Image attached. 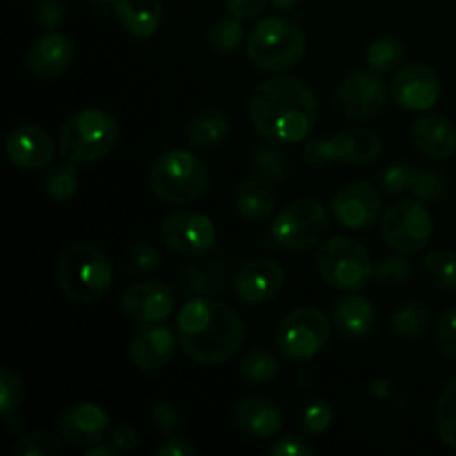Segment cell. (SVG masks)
Returning a JSON list of instances; mask_svg holds the SVG:
<instances>
[{"mask_svg": "<svg viewBox=\"0 0 456 456\" xmlns=\"http://www.w3.org/2000/svg\"><path fill=\"white\" fill-rule=\"evenodd\" d=\"M319 98L314 89L294 76H276L254 87L249 98V120L270 145H297L312 134L319 120Z\"/></svg>", "mask_w": 456, "mask_h": 456, "instance_id": "1", "label": "cell"}, {"mask_svg": "<svg viewBox=\"0 0 456 456\" xmlns=\"http://www.w3.org/2000/svg\"><path fill=\"white\" fill-rule=\"evenodd\" d=\"M383 141L372 129H346L332 138H312L303 147V160L310 167H328L332 163L370 165L381 156Z\"/></svg>", "mask_w": 456, "mask_h": 456, "instance_id": "9", "label": "cell"}, {"mask_svg": "<svg viewBox=\"0 0 456 456\" xmlns=\"http://www.w3.org/2000/svg\"><path fill=\"white\" fill-rule=\"evenodd\" d=\"M332 321L343 338L356 341V338L368 337L377 328V307L370 298L359 297L356 292H347V297H343L334 305Z\"/></svg>", "mask_w": 456, "mask_h": 456, "instance_id": "25", "label": "cell"}, {"mask_svg": "<svg viewBox=\"0 0 456 456\" xmlns=\"http://www.w3.org/2000/svg\"><path fill=\"white\" fill-rule=\"evenodd\" d=\"M87 456H116L118 454V450L114 448L111 444H105V441H101V444L92 445V448H87Z\"/></svg>", "mask_w": 456, "mask_h": 456, "instance_id": "52", "label": "cell"}, {"mask_svg": "<svg viewBox=\"0 0 456 456\" xmlns=\"http://www.w3.org/2000/svg\"><path fill=\"white\" fill-rule=\"evenodd\" d=\"M74 165L76 163H69V160L56 165V167L47 174V178H45V191H47L49 199L56 200V203H67V200L74 199L76 191H78L80 181Z\"/></svg>", "mask_w": 456, "mask_h": 456, "instance_id": "36", "label": "cell"}, {"mask_svg": "<svg viewBox=\"0 0 456 456\" xmlns=\"http://www.w3.org/2000/svg\"><path fill=\"white\" fill-rule=\"evenodd\" d=\"M239 372L252 386H267V383H272L279 377L281 365L272 352L263 350V347H254V350H249L240 359Z\"/></svg>", "mask_w": 456, "mask_h": 456, "instance_id": "33", "label": "cell"}, {"mask_svg": "<svg viewBox=\"0 0 456 456\" xmlns=\"http://www.w3.org/2000/svg\"><path fill=\"white\" fill-rule=\"evenodd\" d=\"M3 419H4V430H7L9 435H16V432L22 428V419L18 412L7 414V417H3Z\"/></svg>", "mask_w": 456, "mask_h": 456, "instance_id": "53", "label": "cell"}, {"mask_svg": "<svg viewBox=\"0 0 456 456\" xmlns=\"http://www.w3.org/2000/svg\"><path fill=\"white\" fill-rule=\"evenodd\" d=\"M178 346L199 365L230 361L243 347L248 328L239 312L218 298H190L176 319Z\"/></svg>", "mask_w": 456, "mask_h": 456, "instance_id": "2", "label": "cell"}, {"mask_svg": "<svg viewBox=\"0 0 456 456\" xmlns=\"http://www.w3.org/2000/svg\"><path fill=\"white\" fill-rule=\"evenodd\" d=\"M432 214L419 200H399L381 216V236L401 254H417L432 239Z\"/></svg>", "mask_w": 456, "mask_h": 456, "instance_id": "11", "label": "cell"}, {"mask_svg": "<svg viewBox=\"0 0 456 456\" xmlns=\"http://www.w3.org/2000/svg\"><path fill=\"white\" fill-rule=\"evenodd\" d=\"M160 240L183 256H205L216 243V227L205 214L176 209L160 223Z\"/></svg>", "mask_w": 456, "mask_h": 456, "instance_id": "13", "label": "cell"}, {"mask_svg": "<svg viewBox=\"0 0 456 456\" xmlns=\"http://www.w3.org/2000/svg\"><path fill=\"white\" fill-rule=\"evenodd\" d=\"M118 142V123L102 110H83L67 116L58 132V154L76 165L98 163Z\"/></svg>", "mask_w": 456, "mask_h": 456, "instance_id": "5", "label": "cell"}, {"mask_svg": "<svg viewBox=\"0 0 456 456\" xmlns=\"http://www.w3.org/2000/svg\"><path fill=\"white\" fill-rule=\"evenodd\" d=\"M448 190V176H445L444 169L439 167H423L417 172V178L412 183V194L419 200H430L441 199Z\"/></svg>", "mask_w": 456, "mask_h": 456, "instance_id": "42", "label": "cell"}, {"mask_svg": "<svg viewBox=\"0 0 456 456\" xmlns=\"http://www.w3.org/2000/svg\"><path fill=\"white\" fill-rule=\"evenodd\" d=\"M365 61L377 74H396L405 62V45L395 36H383L370 43Z\"/></svg>", "mask_w": 456, "mask_h": 456, "instance_id": "32", "label": "cell"}, {"mask_svg": "<svg viewBox=\"0 0 456 456\" xmlns=\"http://www.w3.org/2000/svg\"><path fill=\"white\" fill-rule=\"evenodd\" d=\"M110 414L96 403H74L58 419V432L74 448H92L110 435Z\"/></svg>", "mask_w": 456, "mask_h": 456, "instance_id": "19", "label": "cell"}, {"mask_svg": "<svg viewBox=\"0 0 456 456\" xmlns=\"http://www.w3.org/2000/svg\"><path fill=\"white\" fill-rule=\"evenodd\" d=\"M330 230V214L319 200L301 199L281 209L279 216L270 225L272 245L288 249V252H303L321 243Z\"/></svg>", "mask_w": 456, "mask_h": 456, "instance_id": "8", "label": "cell"}, {"mask_svg": "<svg viewBox=\"0 0 456 456\" xmlns=\"http://www.w3.org/2000/svg\"><path fill=\"white\" fill-rule=\"evenodd\" d=\"M267 4H270V0H225L227 12L240 20H254V18L263 16Z\"/></svg>", "mask_w": 456, "mask_h": 456, "instance_id": "48", "label": "cell"}, {"mask_svg": "<svg viewBox=\"0 0 456 456\" xmlns=\"http://www.w3.org/2000/svg\"><path fill=\"white\" fill-rule=\"evenodd\" d=\"M234 423L252 439H272L283 428V410L267 396H248L236 403Z\"/></svg>", "mask_w": 456, "mask_h": 456, "instance_id": "23", "label": "cell"}, {"mask_svg": "<svg viewBox=\"0 0 456 456\" xmlns=\"http://www.w3.org/2000/svg\"><path fill=\"white\" fill-rule=\"evenodd\" d=\"M114 13L129 36L150 38L163 22V3L160 0H116Z\"/></svg>", "mask_w": 456, "mask_h": 456, "instance_id": "26", "label": "cell"}, {"mask_svg": "<svg viewBox=\"0 0 456 456\" xmlns=\"http://www.w3.org/2000/svg\"><path fill=\"white\" fill-rule=\"evenodd\" d=\"M392 392V381L390 379H379V381L370 383V395L377 396V399H387Z\"/></svg>", "mask_w": 456, "mask_h": 456, "instance_id": "51", "label": "cell"}, {"mask_svg": "<svg viewBox=\"0 0 456 456\" xmlns=\"http://www.w3.org/2000/svg\"><path fill=\"white\" fill-rule=\"evenodd\" d=\"M390 94L381 74L374 69H354L338 83L334 107L347 120H370L386 110Z\"/></svg>", "mask_w": 456, "mask_h": 456, "instance_id": "12", "label": "cell"}, {"mask_svg": "<svg viewBox=\"0 0 456 456\" xmlns=\"http://www.w3.org/2000/svg\"><path fill=\"white\" fill-rule=\"evenodd\" d=\"M276 208L274 183L263 174H248L236 187V212L249 223H265Z\"/></svg>", "mask_w": 456, "mask_h": 456, "instance_id": "24", "label": "cell"}, {"mask_svg": "<svg viewBox=\"0 0 456 456\" xmlns=\"http://www.w3.org/2000/svg\"><path fill=\"white\" fill-rule=\"evenodd\" d=\"M56 281L67 301L92 305L110 292L114 265L111 258L96 245L76 243L69 245L58 258Z\"/></svg>", "mask_w": 456, "mask_h": 456, "instance_id": "3", "label": "cell"}, {"mask_svg": "<svg viewBox=\"0 0 456 456\" xmlns=\"http://www.w3.org/2000/svg\"><path fill=\"white\" fill-rule=\"evenodd\" d=\"M332 419H334L332 405L323 399H316L303 408L301 423H298V426H301V432L305 436H316L332 426Z\"/></svg>", "mask_w": 456, "mask_h": 456, "instance_id": "43", "label": "cell"}, {"mask_svg": "<svg viewBox=\"0 0 456 456\" xmlns=\"http://www.w3.org/2000/svg\"><path fill=\"white\" fill-rule=\"evenodd\" d=\"M196 445L181 436H167L163 445L156 448V456H194Z\"/></svg>", "mask_w": 456, "mask_h": 456, "instance_id": "50", "label": "cell"}, {"mask_svg": "<svg viewBox=\"0 0 456 456\" xmlns=\"http://www.w3.org/2000/svg\"><path fill=\"white\" fill-rule=\"evenodd\" d=\"M332 216L337 218L338 225L346 230H368L374 225L383 208V199L379 187L372 183L356 181L343 185L337 194L332 196Z\"/></svg>", "mask_w": 456, "mask_h": 456, "instance_id": "15", "label": "cell"}, {"mask_svg": "<svg viewBox=\"0 0 456 456\" xmlns=\"http://www.w3.org/2000/svg\"><path fill=\"white\" fill-rule=\"evenodd\" d=\"M410 141L419 154L435 160L452 159L456 154V127L444 114H423L410 127Z\"/></svg>", "mask_w": 456, "mask_h": 456, "instance_id": "22", "label": "cell"}, {"mask_svg": "<svg viewBox=\"0 0 456 456\" xmlns=\"http://www.w3.org/2000/svg\"><path fill=\"white\" fill-rule=\"evenodd\" d=\"M435 421L441 441L448 448L456 450V377L450 379L448 386L441 390L439 401H436Z\"/></svg>", "mask_w": 456, "mask_h": 456, "instance_id": "35", "label": "cell"}, {"mask_svg": "<svg viewBox=\"0 0 456 456\" xmlns=\"http://www.w3.org/2000/svg\"><path fill=\"white\" fill-rule=\"evenodd\" d=\"M279 12H289V9H297L303 0H270Z\"/></svg>", "mask_w": 456, "mask_h": 456, "instance_id": "54", "label": "cell"}, {"mask_svg": "<svg viewBox=\"0 0 456 456\" xmlns=\"http://www.w3.org/2000/svg\"><path fill=\"white\" fill-rule=\"evenodd\" d=\"M267 454L270 456H312L314 454V448H312L305 439H301V436L285 435V436H279V439L267 448Z\"/></svg>", "mask_w": 456, "mask_h": 456, "instance_id": "47", "label": "cell"}, {"mask_svg": "<svg viewBox=\"0 0 456 456\" xmlns=\"http://www.w3.org/2000/svg\"><path fill=\"white\" fill-rule=\"evenodd\" d=\"M332 323L319 307H297L276 325V347L289 361H310L328 346Z\"/></svg>", "mask_w": 456, "mask_h": 456, "instance_id": "10", "label": "cell"}, {"mask_svg": "<svg viewBox=\"0 0 456 456\" xmlns=\"http://www.w3.org/2000/svg\"><path fill=\"white\" fill-rule=\"evenodd\" d=\"M419 167L412 163H392L386 169H381L377 183L379 190L387 194H401L405 190H412V183L417 178Z\"/></svg>", "mask_w": 456, "mask_h": 456, "instance_id": "41", "label": "cell"}, {"mask_svg": "<svg viewBox=\"0 0 456 456\" xmlns=\"http://www.w3.org/2000/svg\"><path fill=\"white\" fill-rule=\"evenodd\" d=\"M285 285V270L274 258H252L239 265L232 274V289L243 303H267L281 294Z\"/></svg>", "mask_w": 456, "mask_h": 456, "instance_id": "16", "label": "cell"}, {"mask_svg": "<svg viewBox=\"0 0 456 456\" xmlns=\"http://www.w3.org/2000/svg\"><path fill=\"white\" fill-rule=\"evenodd\" d=\"M430 323L432 310L430 305H426V303L421 301L405 303V305H401L390 319L392 332L401 338H421L423 334L430 330Z\"/></svg>", "mask_w": 456, "mask_h": 456, "instance_id": "30", "label": "cell"}, {"mask_svg": "<svg viewBox=\"0 0 456 456\" xmlns=\"http://www.w3.org/2000/svg\"><path fill=\"white\" fill-rule=\"evenodd\" d=\"M252 165L258 174L270 178L272 183H283L289 178L292 172V163L283 151L274 150V147H256L252 156Z\"/></svg>", "mask_w": 456, "mask_h": 456, "instance_id": "37", "label": "cell"}, {"mask_svg": "<svg viewBox=\"0 0 456 456\" xmlns=\"http://www.w3.org/2000/svg\"><path fill=\"white\" fill-rule=\"evenodd\" d=\"M316 272L330 288L361 292L374 279V261L359 240L334 236L316 252Z\"/></svg>", "mask_w": 456, "mask_h": 456, "instance_id": "7", "label": "cell"}, {"mask_svg": "<svg viewBox=\"0 0 456 456\" xmlns=\"http://www.w3.org/2000/svg\"><path fill=\"white\" fill-rule=\"evenodd\" d=\"M307 49L305 31L288 16H267L248 38V61L258 71L283 74L303 61Z\"/></svg>", "mask_w": 456, "mask_h": 456, "instance_id": "4", "label": "cell"}, {"mask_svg": "<svg viewBox=\"0 0 456 456\" xmlns=\"http://www.w3.org/2000/svg\"><path fill=\"white\" fill-rule=\"evenodd\" d=\"M4 154L13 167L38 172L52 165L56 145H53V138L38 125H20L4 138Z\"/></svg>", "mask_w": 456, "mask_h": 456, "instance_id": "18", "label": "cell"}, {"mask_svg": "<svg viewBox=\"0 0 456 456\" xmlns=\"http://www.w3.org/2000/svg\"><path fill=\"white\" fill-rule=\"evenodd\" d=\"M412 276V265L403 256H383L374 265V279L383 288H401Z\"/></svg>", "mask_w": 456, "mask_h": 456, "instance_id": "40", "label": "cell"}, {"mask_svg": "<svg viewBox=\"0 0 456 456\" xmlns=\"http://www.w3.org/2000/svg\"><path fill=\"white\" fill-rule=\"evenodd\" d=\"M151 423L165 436H174L181 428V410L172 401H156L151 408Z\"/></svg>", "mask_w": 456, "mask_h": 456, "instance_id": "45", "label": "cell"}, {"mask_svg": "<svg viewBox=\"0 0 456 456\" xmlns=\"http://www.w3.org/2000/svg\"><path fill=\"white\" fill-rule=\"evenodd\" d=\"M245 40L243 20L236 16H221L209 25L208 45L216 56H232Z\"/></svg>", "mask_w": 456, "mask_h": 456, "instance_id": "31", "label": "cell"}, {"mask_svg": "<svg viewBox=\"0 0 456 456\" xmlns=\"http://www.w3.org/2000/svg\"><path fill=\"white\" fill-rule=\"evenodd\" d=\"M22 395H25V386H22L20 374L12 365H3L0 368V412L3 417L18 412Z\"/></svg>", "mask_w": 456, "mask_h": 456, "instance_id": "39", "label": "cell"}, {"mask_svg": "<svg viewBox=\"0 0 456 456\" xmlns=\"http://www.w3.org/2000/svg\"><path fill=\"white\" fill-rule=\"evenodd\" d=\"M232 134V123L225 111L203 110L190 120L185 129L187 145L194 151H208L227 141Z\"/></svg>", "mask_w": 456, "mask_h": 456, "instance_id": "27", "label": "cell"}, {"mask_svg": "<svg viewBox=\"0 0 456 456\" xmlns=\"http://www.w3.org/2000/svg\"><path fill=\"white\" fill-rule=\"evenodd\" d=\"M209 185L208 165L187 150H169L150 169L151 194L167 205H191Z\"/></svg>", "mask_w": 456, "mask_h": 456, "instance_id": "6", "label": "cell"}, {"mask_svg": "<svg viewBox=\"0 0 456 456\" xmlns=\"http://www.w3.org/2000/svg\"><path fill=\"white\" fill-rule=\"evenodd\" d=\"M34 18L43 29L56 31L65 20V4L61 0H38L34 7Z\"/></svg>", "mask_w": 456, "mask_h": 456, "instance_id": "46", "label": "cell"}, {"mask_svg": "<svg viewBox=\"0 0 456 456\" xmlns=\"http://www.w3.org/2000/svg\"><path fill=\"white\" fill-rule=\"evenodd\" d=\"M120 307L136 323H160L176 310V292L160 281H141L125 289Z\"/></svg>", "mask_w": 456, "mask_h": 456, "instance_id": "17", "label": "cell"}, {"mask_svg": "<svg viewBox=\"0 0 456 456\" xmlns=\"http://www.w3.org/2000/svg\"><path fill=\"white\" fill-rule=\"evenodd\" d=\"M74 62V43L61 31H47L31 43L27 52V69L38 80H56L67 74Z\"/></svg>", "mask_w": 456, "mask_h": 456, "instance_id": "21", "label": "cell"}, {"mask_svg": "<svg viewBox=\"0 0 456 456\" xmlns=\"http://www.w3.org/2000/svg\"><path fill=\"white\" fill-rule=\"evenodd\" d=\"M160 263H163V256H160V252L154 245L134 243L120 256L118 270L120 274L129 276V279H138V276L154 274L160 267Z\"/></svg>", "mask_w": 456, "mask_h": 456, "instance_id": "34", "label": "cell"}, {"mask_svg": "<svg viewBox=\"0 0 456 456\" xmlns=\"http://www.w3.org/2000/svg\"><path fill=\"white\" fill-rule=\"evenodd\" d=\"M230 272L221 263H187L178 270V283L181 289L190 297H209V294H218L225 288V281Z\"/></svg>", "mask_w": 456, "mask_h": 456, "instance_id": "28", "label": "cell"}, {"mask_svg": "<svg viewBox=\"0 0 456 456\" xmlns=\"http://www.w3.org/2000/svg\"><path fill=\"white\" fill-rule=\"evenodd\" d=\"M13 456H61L62 444L47 430H34L20 436L12 448Z\"/></svg>", "mask_w": 456, "mask_h": 456, "instance_id": "38", "label": "cell"}, {"mask_svg": "<svg viewBox=\"0 0 456 456\" xmlns=\"http://www.w3.org/2000/svg\"><path fill=\"white\" fill-rule=\"evenodd\" d=\"M441 76L421 62L403 65L392 80V98L408 111H430L441 98Z\"/></svg>", "mask_w": 456, "mask_h": 456, "instance_id": "14", "label": "cell"}, {"mask_svg": "<svg viewBox=\"0 0 456 456\" xmlns=\"http://www.w3.org/2000/svg\"><path fill=\"white\" fill-rule=\"evenodd\" d=\"M138 441H141V436H138V432L129 423H116L110 430V444L118 452H129V450L136 448Z\"/></svg>", "mask_w": 456, "mask_h": 456, "instance_id": "49", "label": "cell"}, {"mask_svg": "<svg viewBox=\"0 0 456 456\" xmlns=\"http://www.w3.org/2000/svg\"><path fill=\"white\" fill-rule=\"evenodd\" d=\"M421 274L426 283L444 292H456V252L435 249L421 261Z\"/></svg>", "mask_w": 456, "mask_h": 456, "instance_id": "29", "label": "cell"}, {"mask_svg": "<svg viewBox=\"0 0 456 456\" xmlns=\"http://www.w3.org/2000/svg\"><path fill=\"white\" fill-rule=\"evenodd\" d=\"M436 346L445 359L456 363V305L436 316Z\"/></svg>", "mask_w": 456, "mask_h": 456, "instance_id": "44", "label": "cell"}, {"mask_svg": "<svg viewBox=\"0 0 456 456\" xmlns=\"http://www.w3.org/2000/svg\"><path fill=\"white\" fill-rule=\"evenodd\" d=\"M134 365L142 372H159L172 363L176 354V334L160 323H141L129 343Z\"/></svg>", "mask_w": 456, "mask_h": 456, "instance_id": "20", "label": "cell"}]
</instances>
